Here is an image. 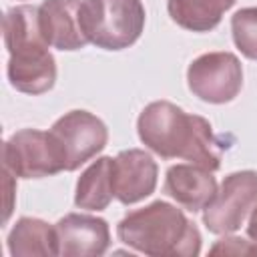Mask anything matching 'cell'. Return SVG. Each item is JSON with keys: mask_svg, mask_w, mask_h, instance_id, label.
Segmentation results:
<instances>
[{"mask_svg": "<svg viewBox=\"0 0 257 257\" xmlns=\"http://www.w3.org/2000/svg\"><path fill=\"white\" fill-rule=\"evenodd\" d=\"M120 243L151 257H193L201 253V233L187 215L167 201H153L126 213L118 225Z\"/></svg>", "mask_w": 257, "mask_h": 257, "instance_id": "7a4b0ae2", "label": "cell"}, {"mask_svg": "<svg viewBox=\"0 0 257 257\" xmlns=\"http://www.w3.org/2000/svg\"><path fill=\"white\" fill-rule=\"evenodd\" d=\"M137 133L161 159H183L213 173L221 167V149L211 122L169 100L147 104L137 118Z\"/></svg>", "mask_w": 257, "mask_h": 257, "instance_id": "6da1fadb", "label": "cell"}, {"mask_svg": "<svg viewBox=\"0 0 257 257\" xmlns=\"http://www.w3.org/2000/svg\"><path fill=\"white\" fill-rule=\"evenodd\" d=\"M189 90L211 104L231 102L243 88V66L233 52H207L187 68Z\"/></svg>", "mask_w": 257, "mask_h": 257, "instance_id": "52a82bcc", "label": "cell"}, {"mask_svg": "<svg viewBox=\"0 0 257 257\" xmlns=\"http://www.w3.org/2000/svg\"><path fill=\"white\" fill-rule=\"evenodd\" d=\"M2 165L20 179H42L64 171L54 139L38 128L16 131L2 147Z\"/></svg>", "mask_w": 257, "mask_h": 257, "instance_id": "8992f818", "label": "cell"}, {"mask_svg": "<svg viewBox=\"0 0 257 257\" xmlns=\"http://www.w3.org/2000/svg\"><path fill=\"white\" fill-rule=\"evenodd\" d=\"M58 255L62 257H100L110 247V229L102 217L68 213L54 225Z\"/></svg>", "mask_w": 257, "mask_h": 257, "instance_id": "ba28073f", "label": "cell"}, {"mask_svg": "<svg viewBox=\"0 0 257 257\" xmlns=\"http://www.w3.org/2000/svg\"><path fill=\"white\" fill-rule=\"evenodd\" d=\"M80 0H44L38 6V24L48 46L58 50H80L88 44L80 28Z\"/></svg>", "mask_w": 257, "mask_h": 257, "instance_id": "8fae6325", "label": "cell"}, {"mask_svg": "<svg viewBox=\"0 0 257 257\" xmlns=\"http://www.w3.org/2000/svg\"><path fill=\"white\" fill-rule=\"evenodd\" d=\"M159 167L143 149H126L114 157V197L122 205H135L157 189Z\"/></svg>", "mask_w": 257, "mask_h": 257, "instance_id": "30bf717a", "label": "cell"}, {"mask_svg": "<svg viewBox=\"0 0 257 257\" xmlns=\"http://www.w3.org/2000/svg\"><path fill=\"white\" fill-rule=\"evenodd\" d=\"M78 18L96 48L124 50L141 38L147 14L141 0H80Z\"/></svg>", "mask_w": 257, "mask_h": 257, "instance_id": "3957f363", "label": "cell"}, {"mask_svg": "<svg viewBox=\"0 0 257 257\" xmlns=\"http://www.w3.org/2000/svg\"><path fill=\"white\" fill-rule=\"evenodd\" d=\"M114 197V159L98 157L78 177L74 205L86 211H104Z\"/></svg>", "mask_w": 257, "mask_h": 257, "instance_id": "4fadbf2b", "label": "cell"}, {"mask_svg": "<svg viewBox=\"0 0 257 257\" xmlns=\"http://www.w3.org/2000/svg\"><path fill=\"white\" fill-rule=\"evenodd\" d=\"M2 30H4V46L8 52L20 46H26V44L46 42L40 32V24H38V6L20 4V6L10 8L4 14Z\"/></svg>", "mask_w": 257, "mask_h": 257, "instance_id": "2e32d148", "label": "cell"}, {"mask_svg": "<svg viewBox=\"0 0 257 257\" xmlns=\"http://www.w3.org/2000/svg\"><path fill=\"white\" fill-rule=\"evenodd\" d=\"M233 42L243 56L257 60V8H241L231 16Z\"/></svg>", "mask_w": 257, "mask_h": 257, "instance_id": "e0dca14e", "label": "cell"}, {"mask_svg": "<svg viewBox=\"0 0 257 257\" xmlns=\"http://www.w3.org/2000/svg\"><path fill=\"white\" fill-rule=\"evenodd\" d=\"M257 207V173L237 171L223 179L215 199L203 209V223L215 235L241 229L247 215Z\"/></svg>", "mask_w": 257, "mask_h": 257, "instance_id": "5b68a950", "label": "cell"}, {"mask_svg": "<svg viewBox=\"0 0 257 257\" xmlns=\"http://www.w3.org/2000/svg\"><path fill=\"white\" fill-rule=\"evenodd\" d=\"M8 251L12 257H52L58 255L56 229L36 217H20L8 233Z\"/></svg>", "mask_w": 257, "mask_h": 257, "instance_id": "5bb4252c", "label": "cell"}, {"mask_svg": "<svg viewBox=\"0 0 257 257\" xmlns=\"http://www.w3.org/2000/svg\"><path fill=\"white\" fill-rule=\"evenodd\" d=\"M247 235H249V239L257 245V207L251 211V215H249V223H247Z\"/></svg>", "mask_w": 257, "mask_h": 257, "instance_id": "d6986e66", "label": "cell"}, {"mask_svg": "<svg viewBox=\"0 0 257 257\" xmlns=\"http://www.w3.org/2000/svg\"><path fill=\"white\" fill-rule=\"evenodd\" d=\"M235 0H167V12L175 24L191 32H209L219 26Z\"/></svg>", "mask_w": 257, "mask_h": 257, "instance_id": "9a60e30c", "label": "cell"}, {"mask_svg": "<svg viewBox=\"0 0 257 257\" xmlns=\"http://www.w3.org/2000/svg\"><path fill=\"white\" fill-rule=\"evenodd\" d=\"M209 253L213 255H257V245L253 241H247L243 237H225L219 239Z\"/></svg>", "mask_w": 257, "mask_h": 257, "instance_id": "ac0fdd59", "label": "cell"}, {"mask_svg": "<svg viewBox=\"0 0 257 257\" xmlns=\"http://www.w3.org/2000/svg\"><path fill=\"white\" fill-rule=\"evenodd\" d=\"M64 171H76L80 165L94 159L108 143L106 124L88 110H70L54 120L50 126Z\"/></svg>", "mask_w": 257, "mask_h": 257, "instance_id": "277c9868", "label": "cell"}, {"mask_svg": "<svg viewBox=\"0 0 257 257\" xmlns=\"http://www.w3.org/2000/svg\"><path fill=\"white\" fill-rule=\"evenodd\" d=\"M8 54L6 74L12 88L24 94H44L54 86L56 60L46 42L26 44Z\"/></svg>", "mask_w": 257, "mask_h": 257, "instance_id": "9c48e42d", "label": "cell"}, {"mask_svg": "<svg viewBox=\"0 0 257 257\" xmlns=\"http://www.w3.org/2000/svg\"><path fill=\"white\" fill-rule=\"evenodd\" d=\"M165 193L177 201L183 209L197 213L203 211L217 195V181L213 171L193 165L179 163L167 169L165 175Z\"/></svg>", "mask_w": 257, "mask_h": 257, "instance_id": "7c38bea8", "label": "cell"}]
</instances>
